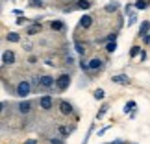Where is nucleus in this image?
<instances>
[{"label": "nucleus", "instance_id": "nucleus-27", "mask_svg": "<svg viewBox=\"0 0 150 144\" xmlns=\"http://www.w3.org/2000/svg\"><path fill=\"white\" fill-rule=\"evenodd\" d=\"M135 20H137V17H135V15H132V17H130V20H128V26H132Z\"/></svg>", "mask_w": 150, "mask_h": 144}, {"label": "nucleus", "instance_id": "nucleus-30", "mask_svg": "<svg viewBox=\"0 0 150 144\" xmlns=\"http://www.w3.org/2000/svg\"><path fill=\"white\" fill-rule=\"evenodd\" d=\"M108 129H109V126H106V128H104V129H100V131H98V137H102V135H104V133H106V131H108Z\"/></svg>", "mask_w": 150, "mask_h": 144}, {"label": "nucleus", "instance_id": "nucleus-4", "mask_svg": "<svg viewBox=\"0 0 150 144\" xmlns=\"http://www.w3.org/2000/svg\"><path fill=\"white\" fill-rule=\"evenodd\" d=\"M39 105H41V109H45V111H50L52 105H54V98H52L50 94H45L39 98Z\"/></svg>", "mask_w": 150, "mask_h": 144}, {"label": "nucleus", "instance_id": "nucleus-25", "mask_svg": "<svg viewBox=\"0 0 150 144\" xmlns=\"http://www.w3.org/2000/svg\"><path fill=\"white\" fill-rule=\"evenodd\" d=\"M43 2L41 0H30V8H41Z\"/></svg>", "mask_w": 150, "mask_h": 144}, {"label": "nucleus", "instance_id": "nucleus-6", "mask_svg": "<svg viewBox=\"0 0 150 144\" xmlns=\"http://www.w3.org/2000/svg\"><path fill=\"white\" fill-rule=\"evenodd\" d=\"M111 81L117 83V85H128V83H130V78L126 76V74H117V76L111 78Z\"/></svg>", "mask_w": 150, "mask_h": 144}, {"label": "nucleus", "instance_id": "nucleus-14", "mask_svg": "<svg viewBox=\"0 0 150 144\" xmlns=\"http://www.w3.org/2000/svg\"><path fill=\"white\" fill-rule=\"evenodd\" d=\"M74 50H76L78 52V54H85V44H82V43H80V41H76V43H74Z\"/></svg>", "mask_w": 150, "mask_h": 144}, {"label": "nucleus", "instance_id": "nucleus-29", "mask_svg": "<svg viewBox=\"0 0 150 144\" xmlns=\"http://www.w3.org/2000/svg\"><path fill=\"white\" fill-rule=\"evenodd\" d=\"M28 19H24V17H19V19H17V24H24Z\"/></svg>", "mask_w": 150, "mask_h": 144}, {"label": "nucleus", "instance_id": "nucleus-17", "mask_svg": "<svg viewBox=\"0 0 150 144\" xmlns=\"http://www.w3.org/2000/svg\"><path fill=\"white\" fill-rule=\"evenodd\" d=\"M76 6H78L80 9H89L91 8V2H89V0H78Z\"/></svg>", "mask_w": 150, "mask_h": 144}, {"label": "nucleus", "instance_id": "nucleus-23", "mask_svg": "<svg viewBox=\"0 0 150 144\" xmlns=\"http://www.w3.org/2000/svg\"><path fill=\"white\" fill-rule=\"evenodd\" d=\"M134 107H135V102H128L124 105V113H132V111H134Z\"/></svg>", "mask_w": 150, "mask_h": 144}, {"label": "nucleus", "instance_id": "nucleus-15", "mask_svg": "<svg viewBox=\"0 0 150 144\" xmlns=\"http://www.w3.org/2000/svg\"><path fill=\"white\" fill-rule=\"evenodd\" d=\"M41 32V24H35V26H30L28 28V35H35V33Z\"/></svg>", "mask_w": 150, "mask_h": 144}, {"label": "nucleus", "instance_id": "nucleus-33", "mask_svg": "<svg viewBox=\"0 0 150 144\" xmlns=\"http://www.w3.org/2000/svg\"><path fill=\"white\" fill-rule=\"evenodd\" d=\"M47 65H48V67H56V65H54V61H52V59H47Z\"/></svg>", "mask_w": 150, "mask_h": 144}, {"label": "nucleus", "instance_id": "nucleus-13", "mask_svg": "<svg viewBox=\"0 0 150 144\" xmlns=\"http://www.w3.org/2000/svg\"><path fill=\"white\" fill-rule=\"evenodd\" d=\"M6 39H8V41H11V43H19V41H21L19 33H15V32H9L8 35H6Z\"/></svg>", "mask_w": 150, "mask_h": 144}, {"label": "nucleus", "instance_id": "nucleus-5", "mask_svg": "<svg viewBox=\"0 0 150 144\" xmlns=\"http://www.w3.org/2000/svg\"><path fill=\"white\" fill-rule=\"evenodd\" d=\"M15 63V54L13 50H6L2 54V67H8V65H13Z\"/></svg>", "mask_w": 150, "mask_h": 144}, {"label": "nucleus", "instance_id": "nucleus-16", "mask_svg": "<svg viewBox=\"0 0 150 144\" xmlns=\"http://www.w3.org/2000/svg\"><path fill=\"white\" fill-rule=\"evenodd\" d=\"M50 28H52V30H63L65 26H63L61 20H52V22H50Z\"/></svg>", "mask_w": 150, "mask_h": 144}, {"label": "nucleus", "instance_id": "nucleus-28", "mask_svg": "<svg viewBox=\"0 0 150 144\" xmlns=\"http://www.w3.org/2000/svg\"><path fill=\"white\" fill-rule=\"evenodd\" d=\"M50 144H63L61 139H50Z\"/></svg>", "mask_w": 150, "mask_h": 144}, {"label": "nucleus", "instance_id": "nucleus-20", "mask_svg": "<svg viewBox=\"0 0 150 144\" xmlns=\"http://www.w3.org/2000/svg\"><path fill=\"white\" fill-rule=\"evenodd\" d=\"M106 113H108V103H104V105L100 107V111L96 113V120H100V118H102V117H104Z\"/></svg>", "mask_w": 150, "mask_h": 144}, {"label": "nucleus", "instance_id": "nucleus-10", "mask_svg": "<svg viewBox=\"0 0 150 144\" xmlns=\"http://www.w3.org/2000/svg\"><path fill=\"white\" fill-rule=\"evenodd\" d=\"M91 24H93V19H91L89 15H83L82 19H80V26H82V28H89Z\"/></svg>", "mask_w": 150, "mask_h": 144}, {"label": "nucleus", "instance_id": "nucleus-31", "mask_svg": "<svg viewBox=\"0 0 150 144\" xmlns=\"http://www.w3.org/2000/svg\"><path fill=\"white\" fill-rule=\"evenodd\" d=\"M145 43L150 44V33H146V35H145Z\"/></svg>", "mask_w": 150, "mask_h": 144}, {"label": "nucleus", "instance_id": "nucleus-9", "mask_svg": "<svg viewBox=\"0 0 150 144\" xmlns=\"http://www.w3.org/2000/svg\"><path fill=\"white\" fill-rule=\"evenodd\" d=\"M148 30H150V22H148V20H143V24L139 26V35L145 37L146 33H148Z\"/></svg>", "mask_w": 150, "mask_h": 144}, {"label": "nucleus", "instance_id": "nucleus-7", "mask_svg": "<svg viewBox=\"0 0 150 144\" xmlns=\"http://www.w3.org/2000/svg\"><path fill=\"white\" fill-rule=\"evenodd\" d=\"M59 113L65 114V117H67V114H72V103H69L65 100L59 102Z\"/></svg>", "mask_w": 150, "mask_h": 144}, {"label": "nucleus", "instance_id": "nucleus-8", "mask_svg": "<svg viewBox=\"0 0 150 144\" xmlns=\"http://www.w3.org/2000/svg\"><path fill=\"white\" fill-rule=\"evenodd\" d=\"M19 111H21L22 114H28V113L32 111V103L28 102V100H22V102L19 103Z\"/></svg>", "mask_w": 150, "mask_h": 144}, {"label": "nucleus", "instance_id": "nucleus-24", "mask_svg": "<svg viewBox=\"0 0 150 144\" xmlns=\"http://www.w3.org/2000/svg\"><path fill=\"white\" fill-rule=\"evenodd\" d=\"M104 96H106V94H104V89H96L95 91V98H96V100H102Z\"/></svg>", "mask_w": 150, "mask_h": 144}, {"label": "nucleus", "instance_id": "nucleus-11", "mask_svg": "<svg viewBox=\"0 0 150 144\" xmlns=\"http://www.w3.org/2000/svg\"><path fill=\"white\" fill-rule=\"evenodd\" d=\"M100 67H102V61H100V59H96V57L89 61V68H91V70H98Z\"/></svg>", "mask_w": 150, "mask_h": 144}, {"label": "nucleus", "instance_id": "nucleus-3", "mask_svg": "<svg viewBox=\"0 0 150 144\" xmlns=\"http://www.w3.org/2000/svg\"><path fill=\"white\" fill-rule=\"evenodd\" d=\"M54 83H56V79L52 76H39L37 78V87L39 89H50V87H54Z\"/></svg>", "mask_w": 150, "mask_h": 144}, {"label": "nucleus", "instance_id": "nucleus-26", "mask_svg": "<svg viewBox=\"0 0 150 144\" xmlns=\"http://www.w3.org/2000/svg\"><path fill=\"white\" fill-rule=\"evenodd\" d=\"M80 68H82V70H91V68H89V63H85V61L80 63Z\"/></svg>", "mask_w": 150, "mask_h": 144}, {"label": "nucleus", "instance_id": "nucleus-1", "mask_svg": "<svg viewBox=\"0 0 150 144\" xmlns=\"http://www.w3.org/2000/svg\"><path fill=\"white\" fill-rule=\"evenodd\" d=\"M30 91H32V85L26 81V79H22V81L17 85V89H15V94L19 96V98H26L28 94H30Z\"/></svg>", "mask_w": 150, "mask_h": 144}, {"label": "nucleus", "instance_id": "nucleus-22", "mask_svg": "<svg viewBox=\"0 0 150 144\" xmlns=\"http://www.w3.org/2000/svg\"><path fill=\"white\" fill-rule=\"evenodd\" d=\"M141 52H143V50H141L139 46H132V50H130V55H132V57H135V55H141Z\"/></svg>", "mask_w": 150, "mask_h": 144}, {"label": "nucleus", "instance_id": "nucleus-12", "mask_svg": "<svg viewBox=\"0 0 150 144\" xmlns=\"http://www.w3.org/2000/svg\"><path fill=\"white\" fill-rule=\"evenodd\" d=\"M57 131H59V135L67 137V135H71L72 131H74V128H67V126H59V128H57Z\"/></svg>", "mask_w": 150, "mask_h": 144}, {"label": "nucleus", "instance_id": "nucleus-32", "mask_svg": "<svg viewBox=\"0 0 150 144\" xmlns=\"http://www.w3.org/2000/svg\"><path fill=\"white\" fill-rule=\"evenodd\" d=\"M24 144H37V140H35V139H30V140H26Z\"/></svg>", "mask_w": 150, "mask_h": 144}, {"label": "nucleus", "instance_id": "nucleus-18", "mask_svg": "<svg viewBox=\"0 0 150 144\" xmlns=\"http://www.w3.org/2000/svg\"><path fill=\"white\" fill-rule=\"evenodd\" d=\"M119 9V2H109L106 6V11H109V13H113V11H117Z\"/></svg>", "mask_w": 150, "mask_h": 144}, {"label": "nucleus", "instance_id": "nucleus-19", "mask_svg": "<svg viewBox=\"0 0 150 144\" xmlns=\"http://www.w3.org/2000/svg\"><path fill=\"white\" fill-rule=\"evenodd\" d=\"M135 8L137 9H146L148 8V0H137V2H135Z\"/></svg>", "mask_w": 150, "mask_h": 144}, {"label": "nucleus", "instance_id": "nucleus-2", "mask_svg": "<svg viewBox=\"0 0 150 144\" xmlns=\"http://www.w3.org/2000/svg\"><path fill=\"white\" fill-rule=\"evenodd\" d=\"M69 85H71V76H69V74H61V76L56 79V87H57V91H61V93L69 89Z\"/></svg>", "mask_w": 150, "mask_h": 144}, {"label": "nucleus", "instance_id": "nucleus-21", "mask_svg": "<svg viewBox=\"0 0 150 144\" xmlns=\"http://www.w3.org/2000/svg\"><path fill=\"white\" fill-rule=\"evenodd\" d=\"M115 50H117V43H115V41H111V43L106 44V52H109V54H111V52H115Z\"/></svg>", "mask_w": 150, "mask_h": 144}, {"label": "nucleus", "instance_id": "nucleus-34", "mask_svg": "<svg viewBox=\"0 0 150 144\" xmlns=\"http://www.w3.org/2000/svg\"><path fill=\"white\" fill-rule=\"evenodd\" d=\"M111 144H124V142H122V140H120V139H117V140H113Z\"/></svg>", "mask_w": 150, "mask_h": 144}]
</instances>
